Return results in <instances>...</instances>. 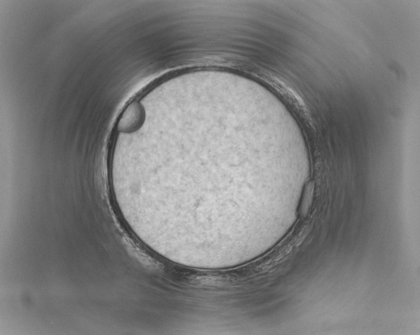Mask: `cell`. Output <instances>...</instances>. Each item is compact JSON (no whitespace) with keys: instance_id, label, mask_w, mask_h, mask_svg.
Returning <instances> with one entry per match:
<instances>
[{"instance_id":"1","label":"cell","mask_w":420,"mask_h":335,"mask_svg":"<svg viewBox=\"0 0 420 335\" xmlns=\"http://www.w3.org/2000/svg\"><path fill=\"white\" fill-rule=\"evenodd\" d=\"M313 193H314V183L309 182L304 192L303 199H302L301 205L300 208V214L301 216H305L308 210L311 207L312 203Z\"/></svg>"}]
</instances>
